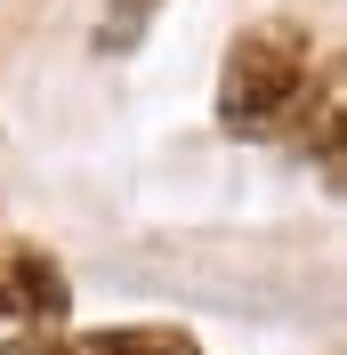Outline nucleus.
Listing matches in <instances>:
<instances>
[{
	"label": "nucleus",
	"instance_id": "obj_1",
	"mask_svg": "<svg viewBox=\"0 0 347 355\" xmlns=\"http://www.w3.org/2000/svg\"><path fill=\"white\" fill-rule=\"evenodd\" d=\"M315 81L323 73H315V49H307L299 24H251L226 49V73H218V121L235 137H266L307 105Z\"/></svg>",
	"mask_w": 347,
	"mask_h": 355
},
{
	"label": "nucleus",
	"instance_id": "obj_2",
	"mask_svg": "<svg viewBox=\"0 0 347 355\" xmlns=\"http://www.w3.org/2000/svg\"><path fill=\"white\" fill-rule=\"evenodd\" d=\"M65 307H73V291L57 275V259L17 243V234H0V355H24L41 339H57Z\"/></svg>",
	"mask_w": 347,
	"mask_h": 355
},
{
	"label": "nucleus",
	"instance_id": "obj_3",
	"mask_svg": "<svg viewBox=\"0 0 347 355\" xmlns=\"http://www.w3.org/2000/svg\"><path fill=\"white\" fill-rule=\"evenodd\" d=\"M24 355H202L186 331H162V323H121V331H57Z\"/></svg>",
	"mask_w": 347,
	"mask_h": 355
},
{
	"label": "nucleus",
	"instance_id": "obj_4",
	"mask_svg": "<svg viewBox=\"0 0 347 355\" xmlns=\"http://www.w3.org/2000/svg\"><path fill=\"white\" fill-rule=\"evenodd\" d=\"M113 17H105V33H97V49H130L137 33H146V17H153V0H105Z\"/></svg>",
	"mask_w": 347,
	"mask_h": 355
}]
</instances>
